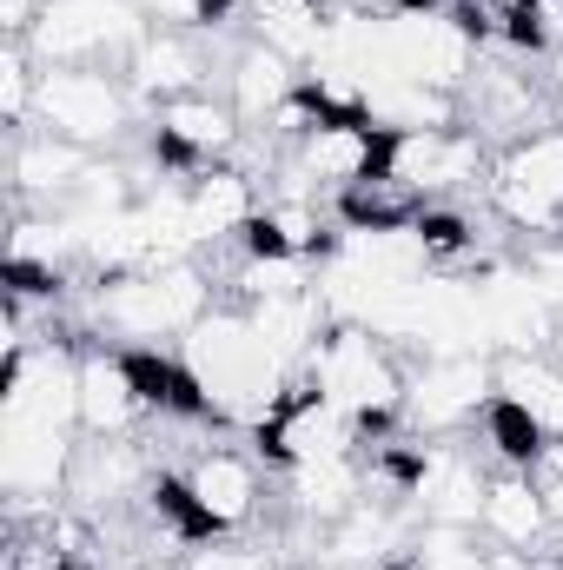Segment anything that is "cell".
I'll list each match as a JSON object with an SVG mask.
<instances>
[{
    "label": "cell",
    "instance_id": "f546056e",
    "mask_svg": "<svg viewBox=\"0 0 563 570\" xmlns=\"http://www.w3.org/2000/svg\"><path fill=\"white\" fill-rule=\"evenodd\" d=\"M140 7L146 13H159V20H192V27H199L213 0H140Z\"/></svg>",
    "mask_w": 563,
    "mask_h": 570
},
{
    "label": "cell",
    "instance_id": "52a82bcc",
    "mask_svg": "<svg viewBox=\"0 0 563 570\" xmlns=\"http://www.w3.org/2000/svg\"><path fill=\"white\" fill-rule=\"evenodd\" d=\"M166 504L186 518V531H239L259 511V464L246 451H199L179 484H166Z\"/></svg>",
    "mask_w": 563,
    "mask_h": 570
},
{
    "label": "cell",
    "instance_id": "f1b7e54d",
    "mask_svg": "<svg viewBox=\"0 0 563 570\" xmlns=\"http://www.w3.org/2000/svg\"><path fill=\"white\" fill-rule=\"evenodd\" d=\"M40 7H47V0H0V27H7V40H27L33 20H40Z\"/></svg>",
    "mask_w": 563,
    "mask_h": 570
},
{
    "label": "cell",
    "instance_id": "1f68e13d",
    "mask_svg": "<svg viewBox=\"0 0 563 570\" xmlns=\"http://www.w3.org/2000/svg\"><path fill=\"white\" fill-rule=\"evenodd\" d=\"M551 100H557V114H563V53H551Z\"/></svg>",
    "mask_w": 563,
    "mask_h": 570
},
{
    "label": "cell",
    "instance_id": "9a60e30c",
    "mask_svg": "<svg viewBox=\"0 0 563 570\" xmlns=\"http://www.w3.org/2000/svg\"><path fill=\"white\" fill-rule=\"evenodd\" d=\"M152 146H159L172 166L206 173L213 159H226V153L239 146V114H233V107H219L213 94L166 100V107H152Z\"/></svg>",
    "mask_w": 563,
    "mask_h": 570
},
{
    "label": "cell",
    "instance_id": "30bf717a",
    "mask_svg": "<svg viewBox=\"0 0 563 570\" xmlns=\"http://www.w3.org/2000/svg\"><path fill=\"white\" fill-rule=\"evenodd\" d=\"M484 166H491L484 140L464 134V127H431V134H392L385 140V173L398 186H412L418 199H444V193L477 186Z\"/></svg>",
    "mask_w": 563,
    "mask_h": 570
},
{
    "label": "cell",
    "instance_id": "83f0119b",
    "mask_svg": "<svg viewBox=\"0 0 563 570\" xmlns=\"http://www.w3.org/2000/svg\"><path fill=\"white\" fill-rule=\"evenodd\" d=\"M531 47L563 53V0H531Z\"/></svg>",
    "mask_w": 563,
    "mask_h": 570
},
{
    "label": "cell",
    "instance_id": "6da1fadb",
    "mask_svg": "<svg viewBox=\"0 0 563 570\" xmlns=\"http://www.w3.org/2000/svg\"><path fill=\"white\" fill-rule=\"evenodd\" d=\"M179 365L199 392V405L226 425H266L285 399L298 392L292 365L259 338L246 305H213L186 338H179Z\"/></svg>",
    "mask_w": 563,
    "mask_h": 570
},
{
    "label": "cell",
    "instance_id": "d6986e66",
    "mask_svg": "<svg viewBox=\"0 0 563 570\" xmlns=\"http://www.w3.org/2000/svg\"><path fill=\"white\" fill-rule=\"evenodd\" d=\"M127 87L140 100H159V107L166 100H186V94L206 87V60H199V47L179 27H159L152 20V33L134 47V60H127Z\"/></svg>",
    "mask_w": 563,
    "mask_h": 570
},
{
    "label": "cell",
    "instance_id": "ac0fdd59",
    "mask_svg": "<svg viewBox=\"0 0 563 570\" xmlns=\"http://www.w3.org/2000/svg\"><path fill=\"white\" fill-rule=\"evenodd\" d=\"M491 379H497V405L524 412L544 438H563V365L551 352H497Z\"/></svg>",
    "mask_w": 563,
    "mask_h": 570
},
{
    "label": "cell",
    "instance_id": "9c48e42d",
    "mask_svg": "<svg viewBox=\"0 0 563 570\" xmlns=\"http://www.w3.org/2000/svg\"><path fill=\"white\" fill-rule=\"evenodd\" d=\"M497 405V379H491V358L484 352H444V358H424L405 385V419L418 431H457L471 425L477 412Z\"/></svg>",
    "mask_w": 563,
    "mask_h": 570
},
{
    "label": "cell",
    "instance_id": "277c9868",
    "mask_svg": "<svg viewBox=\"0 0 563 570\" xmlns=\"http://www.w3.org/2000/svg\"><path fill=\"white\" fill-rule=\"evenodd\" d=\"M152 33L140 0H47L33 33H27V53L40 67H107V60H134Z\"/></svg>",
    "mask_w": 563,
    "mask_h": 570
},
{
    "label": "cell",
    "instance_id": "603a6c76",
    "mask_svg": "<svg viewBox=\"0 0 563 570\" xmlns=\"http://www.w3.org/2000/svg\"><path fill=\"white\" fill-rule=\"evenodd\" d=\"M192 226H199V246H219V239H239L253 219H259V193H253V179L246 173H233V166H206V173H192Z\"/></svg>",
    "mask_w": 563,
    "mask_h": 570
},
{
    "label": "cell",
    "instance_id": "44dd1931",
    "mask_svg": "<svg viewBox=\"0 0 563 570\" xmlns=\"http://www.w3.org/2000/svg\"><path fill=\"white\" fill-rule=\"evenodd\" d=\"M285 498H292L298 524L332 531L345 511L365 504V464H358V451L352 458H325V464H292L285 471Z\"/></svg>",
    "mask_w": 563,
    "mask_h": 570
},
{
    "label": "cell",
    "instance_id": "4fadbf2b",
    "mask_svg": "<svg viewBox=\"0 0 563 570\" xmlns=\"http://www.w3.org/2000/svg\"><path fill=\"white\" fill-rule=\"evenodd\" d=\"M385 140L392 134H378L372 120H325V127H312L305 140L292 146V179H312L325 193H345V186L385 173Z\"/></svg>",
    "mask_w": 563,
    "mask_h": 570
},
{
    "label": "cell",
    "instance_id": "7a4b0ae2",
    "mask_svg": "<svg viewBox=\"0 0 563 570\" xmlns=\"http://www.w3.org/2000/svg\"><path fill=\"white\" fill-rule=\"evenodd\" d=\"M305 385L318 392V399H332L352 425L378 431L392 425V419H405V365H398V352L378 338V332H365V325H332L325 338H318V352L305 358Z\"/></svg>",
    "mask_w": 563,
    "mask_h": 570
},
{
    "label": "cell",
    "instance_id": "d4e9b609",
    "mask_svg": "<svg viewBox=\"0 0 563 570\" xmlns=\"http://www.w3.org/2000/svg\"><path fill=\"white\" fill-rule=\"evenodd\" d=\"M253 33H259V47L285 53L292 67H312L332 40V13L318 0H253Z\"/></svg>",
    "mask_w": 563,
    "mask_h": 570
},
{
    "label": "cell",
    "instance_id": "8992f818",
    "mask_svg": "<svg viewBox=\"0 0 563 570\" xmlns=\"http://www.w3.org/2000/svg\"><path fill=\"white\" fill-rule=\"evenodd\" d=\"M491 206L517 233H551L563 239V127L524 134L497 153L491 166Z\"/></svg>",
    "mask_w": 563,
    "mask_h": 570
},
{
    "label": "cell",
    "instance_id": "e0dca14e",
    "mask_svg": "<svg viewBox=\"0 0 563 570\" xmlns=\"http://www.w3.org/2000/svg\"><path fill=\"white\" fill-rule=\"evenodd\" d=\"M87 166H93L87 146L27 127V134L13 140V199H20V206H47V213H60V206L80 193Z\"/></svg>",
    "mask_w": 563,
    "mask_h": 570
},
{
    "label": "cell",
    "instance_id": "ffe728a7",
    "mask_svg": "<svg viewBox=\"0 0 563 570\" xmlns=\"http://www.w3.org/2000/svg\"><path fill=\"white\" fill-rule=\"evenodd\" d=\"M146 484V458L127 444V438H93L73 451V478H67V498L80 511H113L127 498H140Z\"/></svg>",
    "mask_w": 563,
    "mask_h": 570
},
{
    "label": "cell",
    "instance_id": "484cf974",
    "mask_svg": "<svg viewBox=\"0 0 563 570\" xmlns=\"http://www.w3.org/2000/svg\"><path fill=\"white\" fill-rule=\"evenodd\" d=\"M531 484L544 491V511H551V531L563 538V438H544V451L531 458Z\"/></svg>",
    "mask_w": 563,
    "mask_h": 570
},
{
    "label": "cell",
    "instance_id": "d6a6232c",
    "mask_svg": "<svg viewBox=\"0 0 563 570\" xmlns=\"http://www.w3.org/2000/svg\"><path fill=\"white\" fill-rule=\"evenodd\" d=\"M140 570H186V564H159V558H152V564H140Z\"/></svg>",
    "mask_w": 563,
    "mask_h": 570
},
{
    "label": "cell",
    "instance_id": "5b68a950",
    "mask_svg": "<svg viewBox=\"0 0 563 570\" xmlns=\"http://www.w3.org/2000/svg\"><path fill=\"white\" fill-rule=\"evenodd\" d=\"M134 100L140 94L127 87V73H107V67H40L33 127L87 146V153H100V146H113L127 134Z\"/></svg>",
    "mask_w": 563,
    "mask_h": 570
},
{
    "label": "cell",
    "instance_id": "8fae6325",
    "mask_svg": "<svg viewBox=\"0 0 563 570\" xmlns=\"http://www.w3.org/2000/svg\"><path fill=\"white\" fill-rule=\"evenodd\" d=\"M358 438L365 425H352L332 399H318L312 385L305 392H292L279 412L259 425V444H266V458H279L285 471L292 464H325V458H352L358 451Z\"/></svg>",
    "mask_w": 563,
    "mask_h": 570
},
{
    "label": "cell",
    "instance_id": "836d02e7",
    "mask_svg": "<svg viewBox=\"0 0 563 570\" xmlns=\"http://www.w3.org/2000/svg\"><path fill=\"white\" fill-rule=\"evenodd\" d=\"M47 570H73V564H47Z\"/></svg>",
    "mask_w": 563,
    "mask_h": 570
},
{
    "label": "cell",
    "instance_id": "4316f807",
    "mask_svg": "<svg viewBox=\"0 0 563 570\" xmlns=\"http://www.w3.org/2000/svg\"><path fill=\"white\" fill-rule=\"evenodd\" d=\"M186 570H279L273 551H253V544H199Z\"/></svg>",
    "mask_w": 563,
    "mask_h": 570
},
{
    "label": "cell",
    "instance_id": "ba28073f",
    "mask_svg": "<svg viewBox=\"0 0 563 570\" xmlns=\"http://www.w3.org/2000/svg\"><path fill=\"white\" fill-rule=\"evenodd\" d=\"M0 419L80 431V352H67V345H53V338L7 352V399H0Z\"/></svg>",
    "mask_w": 563,
    "mask_h": 570
},
{
    "label": "cell",
    "instance_id": "4dcf8cb0",
    "mask_svg": "<svg viewBox=\"0 0 563 570\" xmlns=\"http://www.w3.org/2000/svg\"><path fill=\"white\" fill-rule=\"evenodd\" d=\"M484 570H537V551H511V544H491Z\"/></svg>",
    "mask_w": 563,
    "mask_h": 570
},
{
    "label": "cell",
    "instance_id": "2e32d148",
    "mask_svg": "<svg viewBox=\"0 0 563 570\" xmlns=\"http://www.w3.org/2000/svg\"><path fill=\"white\" fill-rule=\"evenodd\" d=\"M152 412L140 365L120 352H80V431L87 438H127Z\"/></svg>",
    "mask_w": 563,
    "mask_h": 570
},
{
    "label": "cell",
    "instance_id": "3957f363",
    "mask_svg": "<svg viewBox=\"0 0 563 570\" xmlns=\"http://www.w3.org/2000/svg\"><path fill=\"white\" fill-rule=\"evenodd\" d=\"M213 312V285L192 259H172V266H140V273H113L93 292V325L113 332V338H134V345H152V338H186L199 318Z\"/></svg>",
    "mask_w": 563,
    "mask_h": 570
},
{
    "label": "cell",
    "instance_id": "5bb4252c",
    "mask_svg": "<svg viewBox=\"0 0 563 570\" xmlns=\"http://www.w3.org/2000/svg\"><path fill=\"white\" fill-rule=\"evenodd\" d=\"M484 491H491V478L477 471L471 451H457V444H431V451L418 458V478H412V511H418L424 524L477 531V518H484Z\"/></svg>",
    "mask_w": 563,
    "mask_h": 570
},
{
    "label": "cell",
    "instance_id": "7c38bea8",
    "mask_svg": "<svg viewBox=\"0 0 563 570\" xmlns=\"http://www.w3.org/2000/svg\"><path fill=\"white\" fill-rule=\"evenodd\" d=\"M73 431L60 425H27V419H0V484L7 498L27 511V504H47L67 491L73 478Z\"/></svg>",
    "mask_w": 563,
    "mask_h": 570
},
{
    "label": "cell",
    "instance_id": "cb8c5ba5",
    "mask_svg": "<svg viewBox=\"0 0 563 570\" xmlns=\"http://www.w3.org/2000/svg\"><path fill=\"white\" fill-rule=\"evenodd\" d=\"M226 87H233V114L239 120H273L285 100L305 87V73H292V60L285 53H273V47H246V53H233V67H226Z\"/></svg>",
    "mask_w": 563,
    "mask_h": 570
},
{
    "label": "cell",
    "instance_id": "7402d4cb",
    "mask_svg": "<svg viewBox=\"0 0 563 570\" xmlns=\"http://www.w3.org/2000/svg\"><path fill=\"white\" fill-rule=\"evenodd\" d=\"M477 531H484L491 544H511V551H537V544L551 538V511H544V491L531 484V471L504 464V471L491 478Z\"/></svg>",
    "mask_w": 563,
    "mask_h": 570
}]
</instances>
